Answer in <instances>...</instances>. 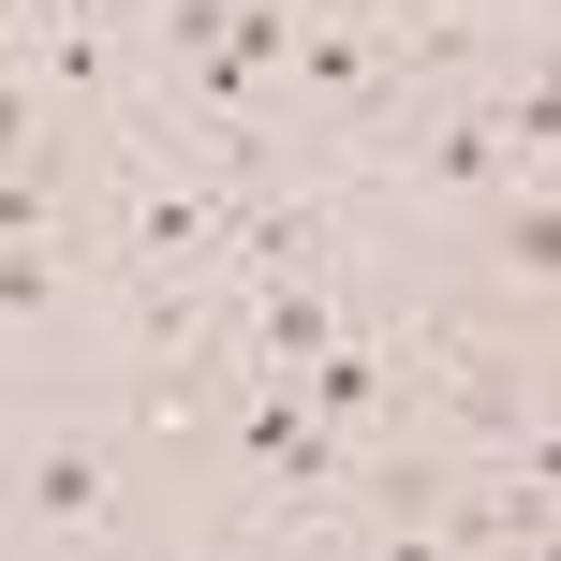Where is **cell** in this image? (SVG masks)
I'll return each mask as SVG.
<instances>
[{
  "label": "cell",
  "instance_id": "obj_1",
  "mask_svg": "<svg viewBox=\"0 0 561 561\" xmlns=\"http://www.w3.org/2000/svg\"><path fill=\"white\" fill-rule=\"evenodd\" d=\"M59 148H89V134L59 118V89L30 75V45H0V163H59Z\"/></svg>",
  "mask_w": 561,
  "mask_h": 561
}]
</instances>
